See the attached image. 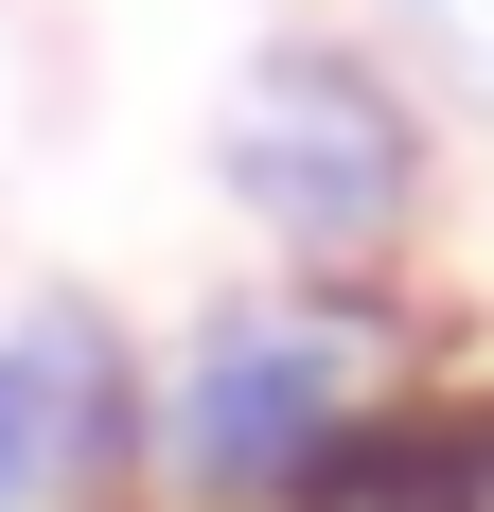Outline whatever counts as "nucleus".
<instances>
[{"instance_id": "nucleus-1", "label": "nucleus", "mask_w": 494, "mask_h": 512, "mask_svg": "<svg viewBox=\"0 0 494 512\" xmlns=\"http://www.w3.org/2000/svg\"><path fill=\"white\" fill-rule=\"evenodd\" d=\"M353 442V318L336 301H230L177 371V477L195 495H318Z\"/></svg>"}, {"instance_id": "nucleus-2", "label": "nucleus", "mask_w": 494, "mask_h": 512, "mask_svg": "<svg viewBox=\"0 0 494 512\" xmlns=\"http://www.w3.org/2000/svg\"><path fill=\"white\" fill-rule=\"evenodd\" d=\"M230 177H247V212H265L283 248L353 265V248L406 230V106L371 89L353 53H283V71L247 89V124H230Z\"/></svg>"}, {"instance_id": "nucleus-3", "label": "nucleus", "mask_w": 494, "mask_h": 512, "mask_svg": "<svg viewBox=\"0 0 494 512\" xmlns=\"http://www.w3.org/2000/svg\"><path fill=\"white\" fill-rule=\"evenodd\" d=\"M124 442V354L106 318H0V512H53L71 477Z\"/></svg>"}]
</instances>
